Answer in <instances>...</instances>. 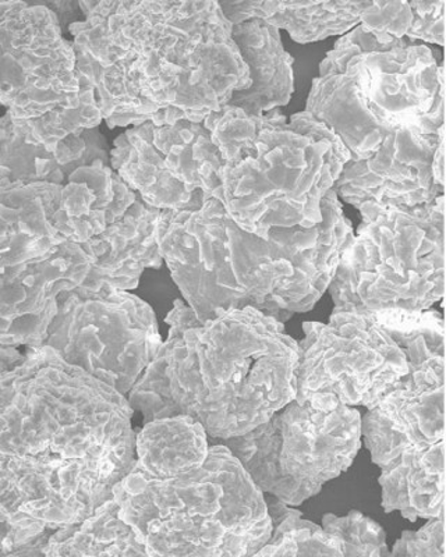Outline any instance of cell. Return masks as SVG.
Masks as SVG:
<instances>
[{"label":"cell","mask_w":446,"mask_h":557,"mask_svg":"<svg viewBox=\"0 0 446 557\" xmlns=\"http://www.w3.org/2000/svg\"><path fill=\"white\" fill-rule=\"evenodd\" d=\"M444 108L445 69L429 45L383 44L359 24L321 62L305 112L366 159L386 134Z\"/></svg>","instance_id":"52a82bcc"},{"label":"cell","mask_w":446,"mask_h":557,"mask_svg":"<svg viewBox=\"0 0 446 557\" xmlns=\"http://www.w3.org/2000/svg\"><path fill=\"white\" fill-rule=\"evenodd\" d=\"M445 134V108L386 134L376 152L351 158L334 190L356 209L364 202L396 207L425 206L445 196L435 183L433 161Z\"/></svg>","instance_id":"2e32d148"},{"label":"cell","mask_w":446,"mask_h":557,"mask_svg":"<svg viewBox=\"0 0 446 557\" xmlns=\"http://www.w3.org/2000/svg\"><path fill=\"white\" fill-rule=\"evenodd\" d=\"M322 529L338 542L342 556L391 557L383 527L360 511L322 517Z\"/></svg>","instance_id":"d4e9b609"},{"label":"cell","mask_w":446,"mask_h":557,"mask_svg":"<svg viewBox=\"0 0 446 557\" xmlns=\"http://www.w3.org/2000/svg\"><path fill=\"white\" fill-rule=\"evenodd\" d=\"M329 292L332 312L425 311L445 293V196L419 207L364 202Z\"/></svg>","instance_id":"ba28073f"},{"label":"cell","mask_w":446,"mask_h":557,"mask_svg":"<svg viewBox=\"0 0 446 557\" xmlns=\"http://www.w3.org/2000/svg\"><path fill=\"white\" fill-rule=\"evenodd\" d=\"M411 24L406 38L419 44H445V0L438 2H409Z\"/></svg>","instance_id":"83f0119b"},{"label":"cell","mask_w":446,"mask_h":557,"mask_svg":"<svg viewBox=\"0 0 446 557\" xmlns=\"http://www.w3.org/2000/svg\"><path fill=\"white\" fill-rule=\"evenodd\" d=\"M44 556H147V552L112 497L80 522L53 531Z\"/></svg>","instance_id":"603a6c76"},{"label":"cell","mask_w":446,"mask_h":557,"mask_svg":"<svg viewBox=\"0 0 446 557\" xmlns=\"http://www.w3.org/2000/svg\"><path fill=\"white\" fill-rule=\"evenodd\" d=\"M223 16L232 24L251 18L265 20L275 28L285 29L297 44L319 42L345 35L359 26L370 2H280V0H241L218 2Z\"/></svg>","instance_id":"44dd1931"},{"label":"cell","mask_w":446,"mask_h":557,"mask_svg":"<svg viewBox=\"0 0 446 557\" xmlns=\"http://www.w3.org/2000/svg\"><path fill=\"white\" fill-rule=\"evenodd\" d=\"M136 200L137 194L111 165L97 159L69 176L53 225L66 240L84 244L117 222Z\"/></svg>","instance_id":"d6986e66"},{"label":"cell","mask_w":446,"mask_h":557,"mask_svg":"<svg viewBox=\"0 0 446 557\" xmlns=\"http://www.w3.org/2000/svg\"><path fill=\"white\" fill-rule=\"evenodd\" d=\"M232 39L250 74V87L233 92L227 104L247 114L285 107L295 91L294 58L285 51L280 29L251 18L232 26Z\"/></svg>","instance_id":"ffe728a7"},{"label":"cell","mask_w":446,"mask_h":557,"mask_svg":"<svg viewBox=\"0 0 446 557\" xmlns=\"http://www.w3.org/2000/svg\"><path fill=\"white\" fill-rule=\"evenodd\" d=\"M210 449L205 426L190 416L146 422L136 436L133 470L153 479L182 474L201 466Z\"/></svg>","instance_id":"7402d4cb"},{"label":"cell","mask_w":446,"mask_h":557,"mask_svg":"<svg viewBox=\"0 0 446 557\" xmlns=\"http://www.w3.org/2000/svg\"><path fill=\"white\" fill-rule=\"evenodd\" d=\"M108 32L136 57L156 126L202 123L250 74L218 2H109Z\"/></svg>","instance_id":"277c9868"},{"label":"cell","mask_w":446,"mask_h":557,"mask_svg":"<svg viewBox=\"0 0 446 557\" xmlns=\"http://www.w3.org/2000/svg\"><path fill=\"white\" fill-rule=\"evenodd\" d=\"M109 158L122 181L160 211H196L220 193L222 158L205 123L133 126L113 141Z\"/></svg>","instance_id":"9a60e30c"},{"label":"cell","mask_w":446,"mask_h":557,"mask_svg":"<svg viewBox=\"0 0 446 557\" xmlns=\"http://www.w3.org/2000/svg\"><path fill=\"white\" fill-rule=\"evenodd\" d=\"M111 149L99 127L72 134L49 151L29 143L13 126L9 113L0 116V176L9 183H51L64 186L78 168L97 159L111 165Z\"/></svg>","instance_id":"ac0fdd59"},{"label":"cell","mask_w":446,"mask_h":557,"mask_svg":"<svg viewBox=\"0 0 446 557\" xmlns=\"http://www.w3.org/2000/svg\"><path fill=\"white\" fill-rule=\"evenodd\" d=\"M147 556H256L270 540L265 497L226 446L201 466L153 479L132 470L113 487Z\"/></svg>","instance_id":"5b68a950"},{"label":"cell","mask_w":446,"mask_h":557,"mask_svg":"<svg viewBox=\"0 0 446 557\" xmlns=\"http://www.w3.org/2000/svg\"><path fill=\"white\" fill-rule=\"evenodd\" d=\"M307 238L301 226L251 235L215 198L196 211H162L158 223L162 260L200 322L246 307L289 321L287 292Z\"/></svg>","instance_id":"8992f818"},{"label":"cell","mask_w":446,"mask_h":557,"mask_svg":"<svg viewBox=\"0 0 446 557\" xmlns=\"http://www.w3.org/2000/svg\"><path fill=\"white\" fill-rule=\"evenodd\" d=\"M361 444L380 467L385 513L445 515V371L408 368L361 417Z\"/></svg>","instance_id":"9c48e42d"},{"label":"cell","mask_w":446,"mask_h":557,"mask_svg":"<svg viewBox=\"0 0 446 557\" xmlns=\"http://www.w3.org/2000/svg\"><path fill=\"white\" fill-rule=\"evenodd\" d=\"M41 4L57 16L63 34L69 33V27L72 24L84 20L80 3L74 2V0H57V2H42Z\"/></svg>","instance_id":"f1b7e54d"},{"label":"cell","mask_w":446,"mask_h":557,"mask_svg":"<svg viewBox=\"0 0 446 557\" xmlns=\"http://www.w3.org/2000/svg\"><path fill=\"white\" fill-rule=\"evenodd\" d=\"M161 343L156 312L146 301L102 287L62 293L44 345L127 397Z\"/></svg>","instance_id":"7c38bea8"},{"label":"cell","mask_w":446,"mask_h":557,"mask_svg":"<svg viewBox=\"0 0 446 557\" xmlns=\"http://www.w3.org/2000/svg\"><path fill=\"white\" fill-rule=\"evenodd\" d=\"M272 531L256 556H342L338 542L322 527L301 519L299 510L264 494Z\"/></svg>","instance_id":"cb8c5ba5"},{"label":"cell","mask_w":446,"mask_h":557,"mask_svg":"<svg viewBox=\"0 0 446 557\" xmlns=\"http://www.w3.org/2000/svg\"><path fill=\"white\" fill-rule=\"evenodd\" d=\"M202 123L222 158L216 200L243 231L268 238L272 227L319 225L351 159L338 134L305 111L287 121L280 109L255 116L231 104Z\"/></svg>","instance_id":"3957f363"},{"label":"cell","mask_w":446,"mask_h":557,"mask_svg":"<svg viewBox=\"0 0 446 557\" xmlns=\"http://www.w3.org/2000/svg\"><path fill=\"white\" fill-rule=\"evenodd\" d=\"M433 172L435 183L441 187H445V134L439 138L437 149H435Z\"/></svg>","instance_id":"f546056e"},{"label":"cell","mask_w":446,"mask_h":557,"mask_svg":"<svg viewBox=\"0 0 446 557\" xmlns=\"http://www.w3.org/2000/svg\"><path fill=\"white\" fill-rule=\"evenodd\" d=\"M409 2H370L361 14L360 26L380 42L405 38L411 24Z\"/></svg>","instance_id":"484cf974"},{"label":"cell","mask_w":446,"mask_h":557,"mask_svg":"<svg viewBox=\"0 0 446 557\" xmlns=\"http://www.w3.org/2000/svg\"><path fill=\"white\" fill-rule=\"evenodd\" d=\"M226 446L262 494L300 506L355 461L361 445V416L331 393L287 403L264 424Z\"/></svg>","instance_id":"30bf717a"},{"label":"cell","mask_w":446,"mask_h":557,"mask_svg":"<svg viewBox=\"0 0 446 557\" xmlns=\"http://www.w3.org/2000/svg\"><path fill=\"white\" fill-rule=\"evenodd\" d=\"M156 357L128 392L143 424L190 416L210 440L255 430L296 397L299 343L257 308L218 311L200 322L176 300Z\"/></svg>","instance_id":"7a4b0ae2"},{"label":"cell","mask_w":446,"mask_h":557,"mask_svg":"<svg viewBox=\"0 0 446 557\" xmlns=\"http://www.w3.org/2000/svg\"><path fill=\"white\" fill-rule=\"evenodd\" d=\"M303 331L296 399L331 393L370 410L408 374L404 351L375 315L332 312L329 323L306 322Z\"/></svg>","instance_id":"5bb4252c"},{"label":"cell","mask_w":446,"mask_h":557,"mask_svg":"<svg viewBox=\"0 0 446 557\" xmlns=\"http://www.w3.org/2000/svg\"><path fill=\"white\" fill-rule=\"evenodd\" d=\"M62 187L51 183L0 184V318L20 320L58 306L91 270L82 244L53 225Z\"/></svg>","instance_id":"8fae6325"},{"label":"cell","mask_w":446,"mask_h":557,"mask_svg":"<svg viewBox=\"0 0 446 557\" xmlns=\"http://www.w3.org/2000/svg\"><path fill=\"white\" fill-rule=\"evenodd\" d=\"M160 209L137 200L125 215L106 231L82 244L91 258V270L76 290L99 292L102 287L131 292L143 273L160 270L163 260L158 244Z\"/></svg>","instance_id":"e0dca14e"},{"label":"cell","mask_w":446,"mask_h":557,"mask_svg":"<svg viewBox=\"0 0 446 557\" xmlns=\"http://www.w3.org/2000/svg\"><path fill=\"white\" fill-rule=\"evenodd\" d=\"M94 94L51 10L41 3L0 2V107L13 121L80 107Z\"/></svg>","instance_id":"4fadbf2b"},{"label":"cell","mask_w":446,"mask_h":557,"mask_svg":"<svg viewBox=\"0 0 446 557\" xmlns=\"http://www.w3.org/2000/svg\"><path fill=\"white\" fill-rule=\"evenodd\" d=\"M429 520L419 531H405L391 557H445V515Z\"/></svg>","instance_id":"4316f807"},{"label":"cell","mask_w":446,"mask_h":557,"mask_svg":"<svg viewBox=\"0 0 446 557\" xmlns=\"http://www.w3.org/2000/svg\"><path fill=\"white\" fill-rule=\"evenodd\" d=\"M127 397L52 347L0 374V521L57 531L86 519L136 465Z\"/></svg>","instance_id":"6da1fadb"}]
</instances>
